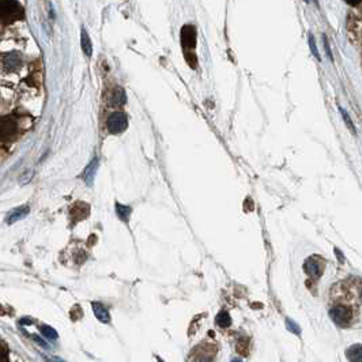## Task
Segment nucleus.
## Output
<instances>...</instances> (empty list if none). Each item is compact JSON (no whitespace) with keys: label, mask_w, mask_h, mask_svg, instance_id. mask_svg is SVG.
Segmentation results:
<instances>
[{"label":"nucleus","mask_w":362,"mask_h":362,"mask_svg":"<svg viewBox=\"0 0 362 362\" xmlns=\"http://www.w3.org/2000/svg\"><path fill=\"white\" fill-rule=\"evenodd\" d=\"M30 209L27 207V206H20V207H16V209H14L12 211H11L8 215H7V223H15V222H18V221H20L22 218H25L26 215L29 214Z\"/></svg>","instance_id":"9b49d317"},{"label":"nucleus","mask_w":362,"mask_h":362,"mask_svg":"<svg viewBox=\"0 0 362 362\" xmlns=\"http://www.w3.org/2000/svg\"><path fill=\"white\" fill-rule=\"evenodd\" d=\"M181 44L187 49H192L196 45V30L194 26L185 25L181 29Z\"/></svg>","instance_id":"39448f33"},{"label":"nucleus","mask_w":362,"mask_h":362,"mask_svg":"<svg viewBox=\"0 0 362 362\" xmlns=\"http://www.w3.org/2000/svg\"><path fill=\"white\" fill-rule=\"evenodd\" d=\"M330 316L339 326H348L353 319V311L345 305H337L330 311Z\"/></svg>","instance_id":"20e7f679"},{"label":"nucleus","mask_w":362,"mask_h":362,"mask_svg":"<svg viewBox=\"0 0 362 362\" xmlns=\"http://www.w3.org/2000/svg\"><path fill=\"white\" fill-rule=\"evenodd\" d=\"M185 59H187L188 64H191V67H192V68H196V64H198V59H196L195 53H192V52H188V53H185Z\"/></svg>","instance_id":"4be33fe9"},{"label":"nucleus","mask_w":362,"mask_h":362,"mask_svg":"<svg viewBox=\"0 0 362 362\" xmlns=\"http://www.w3.org/2000/svg\"><path fill=\"white\" fill-rule=\"evenodd\" d=\"M323 40H324V46H326V50H327V56L328 59L333 60V53H331V50H330V45H328V40L326 35H323Z\"/></svg>","instance_id":"b1692460"},{"label":"nucleus","mask_w":362,"mask_h":362,"mask_svg":"<svg viewBox=\"0 0 362 362\" xmlns=\"http://www.w3.org/2000/svg\"><path fill=\"white\" fill-rule=\"evenodd\" d=\"M15 131H16V124L12 120L5 119L0 123V138L1 139H8L15 134Z\"/></svg>","instance_id":"9d476101"},{"label":"nucleus","mask_w":362,"mask_h":362,"mask_svg":"<svg viewBox=\"0 0 362 362\" xmlns=\"http://www.w3.org/2000/svg\"><path fill=\"white\" fill-rule=\"evenodd\" d=\"M159 362H162V360H159Z\"/></svg>","instance_id":"bb28decb"},{"label":"nucleus","mask_w":362,"mask_h":362,"mask_svg":"<svg viewBox=\"0 0 362 362\" xmlns=\"http://www.w3.org/2000/svg\"><path fill=\"white\" fill-rule=\"evenodd\" d=\"M131 213H132V209H131L129 206L116 203V214H117V217H119L121 221L128 222L129 217H131Z\"/></svg>","instance_id":"2eb2a0df"},{"label":"nucleus","mask_w":362,"mask_h":362,"mask_svg":"<svg viewBox=\"0 0 362 362\" xmlns=\"http://www.w3.org/2000/svg\"><path fill=\"white\" fill-rule=\"evenodd\" d=\"M348 357L352 362H361V345H354L349 349Z\"/></svg>","instance_id":"dca6fc26"},{"label":"nucleus","mask_w":362,"mask_h":362,"mask_svg":"<svg viewBox=\"0 0 362 362\" xmlns=\"http://www.w3.org/2000/svg\"><path fill=\"white\" fill-rule=\"evenodd\" d=\"M339 110H341V113H342V116H343V120H345V123L348 124L349 129L352 131L353 134H356V127H354V124H353V121H352V119H350V116H349L348 112L343 109L342 106H339Z\"/></svg>","instance_id":"aec40b11"},{"label":"nucleus","mask_w":362,"mask_h":362,"mask_svg":"<svg viewBox=\"0 0 362 362\" xmlns=\"http://www.w3.org/2000/svg\"><path fill=\"white\" fill-rule=\"evenodd\" d=\"M127 101V97H125V91L121 87H116L114 90L110 91L109 97H108V105L112 106V108H120L123 106Z\"/></svg>","instance_id":"423d86ee"},{"label":"nucleus","mask_w":362,"mask_h":362,"mask_svg":"<svg viewBox=\"0 0 362 362\" xmlns=\"http://www.w3.org/2000/svg\"><path fill=\"white\" fill-rule=\"evenodd\" d=\"M304 270L309 277L319 278L323 273V266H320V262L316 260V258H311L307 259V262L304 263Z\"/></svg>","instance_id":"0eeeda50"},{"label":"nucleus","mask_w":362,"mask_h":362,"mask_svg":"<svg viewBox=\"0 0 362 362\" xmlns=\"http://www.w3.org/2000/svg\"><path fill=\"white\" fill-rule=\"evenodd\" d=\"M286 327H288V330H290L292 333L300 334V327H298L297 324L293 322V320H290V319H288V320H286Z\"/></svg>","instance_id":"5701e85b"},{"label":"nucleus","mask_w":362,"mask_h":362,"mask_svg":"<svg viewBox=\"0 0 362 362\" xmlns=\"http://www.w3.org/2000/svg\"><path fill=\"white\" fill-rule=\"evenodd\" d=\"M128 127V119L124 112H113L106 120V128L110 134H121Z\"/></svg>","instance_id":"f03ea898"},{"label":"nucleus","mask_w":362,"mask_h":362,"mask_svg":"<svg viewBox=\"0 0 362 362\" xmlns=\"http://www.w3.org/2000/svg\"><path fill=\"white\" fill-rule=\"evenodd\" d=\"M76 211V214H72V217H78L76 218V221H79V219H84L87 215H89V204H86L83 203V202H78V203H75L74 204V207H72V210H71V213H75Z\"/></svg>","instance_id":"ddd939ff"},{"label":"nucleus","mask_w":362,"mask_h":362,"mask_svg":"<svg viewBox=\"0 0 362 362\" xmlns=\"http://www.w3.org/2000/svg\"><path fill=\"white\" fill-rule=\"evenodd\" d=\"M80 45H82V50L86 56H91L93 53V45H91V40H90L87 31L82 29V34H80Z\"/></svg>","instance_id":"4468645a"},{"label":"nucleus","mask_w":362,"mask_h":362,"mask_svg":"<svg viewBox=\"0 0 362 362\" xmlns=\"http://www.w3.org/2000/svg\"><path fill=\"white\" fill-rule=\"evenodd\" d=\"M3 65H4L5 70L8 71H15L16 68H19L22 65V59H20L19 53L16 52H11V53H7L3 57Z\"/></svg>","instance_id":"6e6552de"},{"label":"nucleus","mask_w":362,"mask_h":362,"mask_svg":"<svg viewBox=\"0 0 362 362\" xmlns=\"http://www.w3.org/2000/svg\"><path fill=\"white\" fill-rule=\"evenodd\" d=\"M93 311H94L95 318L98 319L99 322L109 323V320H110L109 312H108V309H106L102 304L93 303Z\"/></svg>","instance_id":"f8f14e48"},{"label":"nucleus","mask_w":362,"mask_h":362,"mask_svg":"<svg viewBox=\"0 0 362 362\" xmlns=\"http://www.w3.org/2000/svg\"><path fill=\"white\" fill-rule=\"evenodd\" d=\"M46 362H63L59 358H46Z\"/></svg>","instance_id":"393cba45"},{"label":"nucleus","mask_w":362,"mask_h":362,"mask_svg":"<svg viewBox=\"0 0 362 362\" xmlns=\"http://www.w3.org/2000/svg\"><path fill=\"white\" fill-rule=\"evenodd\" d=\"M217 324L219 327H229L232 324V318L228 312H219L218 316H217Z\"/></svg>","instance_id":"f3484780"},{"label":"nucleus","mask_w":362,"mask_h":362,"mask_svg":"<svg viewBox=\"0 0 362 362\" xmlns=\"http://www.w3.org/2000/svg\"><path fill=\"white\" fill-rule=\"evenodd\" d=\"M41 333L46 339L49 341H55L57 339V333L55 331V328L49 327V326H41Z\"/></svg>","instance_id":"a211bd4d"},{"label":"nucleus","mask_w":362,"mask_h":362,"mask_svg":"<svg viewBox=\"0 0 362 362\" xmlns=\"http://www.w3.org/2000/svg\"><path fill=\"white\" fill-rule=\"evenodd\" d=\"M232 362H243V361H241V360H238V358H236V360H233Z\"/></svg>","instance_id":"a878e982"},{"label":"nucleus","mask_w":362,"mask_h":362,"mask_svg":"<svg viewBox=\"0 0 362 362\" xmlns=\"http://www.w3.org/2000/svg\"><path fill=\"white\" fill-rule=\"evenodd\" d=\"M97 170H98V158H94L89 165H87V166H86V169H84V173H83L84 183L87 184L89 187H91L93 183H94Z\"/></svg>","instance_id":"1a4fd4ad"},{"label":"nucleus","mask_w":362,"mask_h":362,"mask_svg":"<svg viewBox=\"0 0 362 362\" xmlns=\"http://www.w3.org/2000/svg\"><path fill=\"white\" fill-rule=\"evenodd\" d=\"M23 16V10L18 1H0V20L14 22Z\"/></svg>","instance_id":"f257e3e1"},{"label":"nucleus","mask_w":362,"mask_h":362,"mask_svg":"<svg viewBox=\"0 0 362 362\" xmlns=\"http://www.w3.org/2000/svg\"><path fill=\"white\" fill-rule=\"evenodd\" d=\"M348 34L353 44L361 42V15L350 11L348 15Z\"/></svg>","instance_id":"7ed1b4c3"},{"label":"nucleus","mask_w":362,"mask_h":362,"mask_svg":"<svg viewBox=\"0 0 362 362\" xmlns=\"http://www.w3.org/2000/svg\"><path fill=\"white\" fill-rule=\"evenodd\" d=\"M8 361V350L4 343L0 341V362Z\"/></svg>","instance_id":"412c9836"},{"label":"nucleus","mask_w":362,"mask_h":362,"mask_svg":"<svg viewBox=\"0 0 362 362\" xmlns=\"http://www.w3.org/2000/svg\"><path fill=\"white\" fill-rule=\"evenodd\" d=\"M308 42H309V48H311V50H312V53L315 55V57H316L318 60H322V57H320V55H319L318 48H316V42H315V37H313L312 33H309V34H308Z\"/></svg>","instance_id":"6ab92c4d"}]
</instances>
